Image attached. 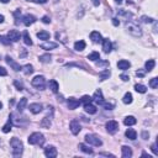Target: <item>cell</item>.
Returning <instances> with one entry per match:
<instances>
[{
    "mask_svg": "<svg viewBox=\"0 0 158 158\" xmlns=\"http://www.w3.org/2000/svg\"><path fill=\"white\" fill-rule=\"evenodd\" d=\"M10 147H11V151H13V155L15 157H20L22 155V151H24V145H22V142L19 140V138H16V137L11 138Z\"/></svg>",
    "mask_w": 158,
    "mask_h": 158,
    "instance_id": "cell-1",
    "label": "cell"
},
{
    "mask_svg": "<svg viewBox=\"0 0 158 158\" xmlns=\"http://www.w3.org/2000/svg\"><path fill=\"white\" fill-rule=\"evenodd\" d=\"M125 27L132 36H135V37H141L142 36V30L137 24H133V22H126Z\"/></svg>",
    "mask_w": 158,
    "mask_h": 158,
    "instance_id": "cell-2",
    "label": "cell"
},
{
    "mask_svg": "<svg viewBox=\"0 0 158 158\" xmlns=\"http://www.w3.org/2000/svg\"><path fill=\"white\" fill-rule=\"evenodd\" d=\"M30 145H43L44 143V136L41 132H33L29 137Z\"/></svg>",
    "mask_w": 158,
    "mask_h": 158,
    "instance_id": "cell-3",
    "label": "cell"
},
{
    "mask_svg": "<svg viewBox=\"0 0 158 158\" xmlns=\"http://www.w3.org/2000/svg\"><path fill=\"white\" fill-rule=\"evenodd\" d=\"M85 142H86V143H89V145L95 146V147H99V146L103 145V141H101L98 136H95V135H86V136H85Z\"/></svg>",
    "mask_w": 158,
    "mask_h": 158,
    "instance_id": "cell-4",
    "label": "cell"
},
{
    "mask_svg": "<svg viewBox=\"0 0 158 158\" xmlns=\"http://www.w3.org/2000/svg\"><path fill=\"white\" fill-rule=\"evenodd\" d=\"M44 84H46V80H44V77L42 76H36L32 79V85L39 90H44Z\"/></svg>",
    "mask_w": 158,
    "mask_h": 158,
    "instance_id": "cell-5",
    "label": "cell"
},
{
    "mask_svg": "<svg viewBox=\"0 0 158 158\" xmlns=\"http://www.w3.org/2000/svg\"><path fill=\"white\" fill-rule=\"evenodd\" d=\"M118 130H119L118 121H115V120H110V121L106 122V131H108L109 133L114 135V133L118 132Z\"/></svg>",
    "mask_w": 158,
    "mask_h": 158,
    "instance_id": "cell-6",
    "label": "cell"
},
{
    "mask_svg": "<svg viewBox=\"0 0 158 158\" xmlns=\"http://www.w3.org/2000/svg\"><path fill=\"white\" fill-rule=\"evenodd\" d=\"M69 129L70 131H72V133L73 135H78L79 132H80V130H82V127H80V123H79L78 120H72L69 123Z\"/></svg>",
    "mask_w": 158,
    "mask_h": 158,
    "instance_id": "cell-7",
    "label": "cell"
},
{
    "mask_svg": "<svg viewBox=\"0 0 158 158\" xmlns=\"http://www.w3.org/2000/svg\"><path fill=\"white\" fill-rule=\"evenodd\" d=\"M5 59H6L7 64H9V66L11 67V68H13V69L15 70V72H19V70H21V69H22V67H21L20 64H19V63L15 62L14 59L10 57V56H6V58H5Z\"/></svg>",
    "mask_w": 158,
    "mask_h": 158,
    "instance_id": "cell-8",
    "label": "cell"
},
{
    "mask_svg": "<svg viewBox=\"0 0 158 158\" xmlns=\"http://www.w3.org/2000/svg\"><path fill=\"white\" fill-rule=\"evenodd\" d=\"M20 37H21V35L17 30H10L9 33H7V39L10 41H13V42H17V41L20 40Z\"/></svg>",
    "mask_w": 158,
    "mask_h": 158,
    "instance_id": "cell-9",
    "label": "cell"
},
{
    "mask_svg": "<svg viewBox=\"0 0 158 158\" xmlns=\"http://www.w3.org/2000/svg\"><path fill=\"white\" fill-rule=\"evenodd\" d=\"M44 155L48 158H54V157H57V149H56L53 146H47V147L44 148Z\"/></svg>",
    "mask_w": 158,
    "mask_h": 158,
    "instance_id": "cell-10",
    "label": "cell"
},
{
    "mask_svg": "<svg viewBox=\"0 0 158 158\" xmlns=\"http://www.w3.org/2000/svg\"><path fill=\"white\" fill-rule=\"evenodd\" d=\"M67 105H68V108L70 110H74V109H77L79 105H80V100H77L76 98H69V99L67 100Z\"/></svg>",
    "mask_w": 158,
    "mask_h": 158,
    "instance_id": "cell-11",
    "label": "cell"
},
{
    "mask_svg": "<svg viewBox=\"0 0 158 158\" xmlns=\"http://www.w3.org/2000/svg\"><path fill=\"white\" fill-rule=\"evenodd\" d=\"M22 22H24L25 26H30L32 25L33 22H36V17L33 15H30V14H26L24 17H22Z\"/></svg>",
    "mask_w": 158,
    "mask_h": 158,
    "instance_id": "cell-12",
    "label": "cell"
},
{
    "mask_svg": "<svg viewBox=\"0 0 158 158\" xmlns=\"http://www.w3.org/2000/svg\"><path fill=\"white\" fill-rule=\"evenodd\" d=\"M30 111L32 112V114H40L41 111H42V104L40 103H33L30 105Z\"/></svg>",
    "mask_w": 158,
    "mask_h": 158,
    "instance_id": "cell-13",
    "label": "cell"
},
{
    "mask_svg": "<svg viewBox=\"0 0 158 158\" xmlns=\"http://www.w3.org/2000/svg\"><path fill=\"white\" fill-rule=\"evenodd\" d=\"M93 100H95L98 104L101 105L104 103V96H103V92L99 89V90H96L95 93H94V95H93Z\"/></svg>",
    "mask_w": 158,
    "mask_h": 158,
    "instance_id": "cell-14",
    "label": "cell"
},
{
    "mask_svg": "<svg viewBox=\"0 0 158 158\" xmlns=\"http://www.w3.org/2000/svg\"><path fill=\"white\" fill-rule=\"evenodd\" d=\"M130 67H131V63L129 61H126V59H121V61L118 62V68L121 70H127Z\"/></svg>",
    "mask_w": 158,
    "mask_h": 158,
    "instance_id": "cell-15",
    "label": "cell"
},
{
    "mask_svg": "<svg viewBox=\"0 0 158 158\" xmlns=\"http://www.w3.org/2000/svg\"><path fill=\"white\" fill-rule=\"evenodd\" d=\"M58 47V43H56V42H43V43H41V48L42 50H54V48H57Z\"/></svg>",
    "mask_w": 158,
    "mask_h": 158,
    "instance_id": "cell-16",
    "label": "cell"
},
{
    "mask_svg": "<svg viewBox=\"0 0 158 158\" xmlns=\"http://www.w3.org/2000/svg\"><path fill=\"white\" fill-rule=\"evenodd\" d=\"M90 39H92L94 43H100L101 41H103V37H101V35L98 31H93L90 33Z\"/></svg>",
    "mask_w": 158,
    "mask_h": 158,
    "instance_id": "cell-17",
    "label": "cell"
},
{
    "mask_svg": "<svg viewBox=\"0 0 158 158\" xmlns=\"http://www.w3.org/2000/svg\"><path fill=\"white\" fill-rule=\"evenodd\" d=\"M101 42H103V50H104L105 53H109V52H111L112 44H111L110 41H109V39H105V40L101 41Z\"/></svg>",
    "mask_w": 158,
    "mask_h": 158,
    "instance_id": "cell-18",
    "label": "cell"
},
{
    "mask_svg": "<svg viewBox=\"0 0 158 158\" xmlns=\"http://www.w3.org/2000/svg\"><path fill=\"white\" fill-rule=\"evenodd\" d=\"M84 110H85V112L93 115V114H95V112L98 111V109H96L95 105H93L92 103H89V104H85L84 105Z\"/></svg>",
    "mask_w": 158,
    "mask_h": 158,
    "instance_id": "cell-19",
    "label": "cell"
},
{
    "mask_svg": "<svg viewBox=\"0 0 158 158\" xmlns=\"http://www.w3.org/2000/svg\"><path fill=\"white\" fill-rule=\"evenodd\" d=\"M121 151H122V157L123 158H130L131 156H132V149H131L129 146H122Z\"/></svg>",
    "mask_w": 158,
    "mask_h": 158,
    "instance_id": "cell-20",
    "label": "cell"
},
{
    "mask_svg": "<svg viewBox=\"0 0 158 158\" xmlns=\"http://www.w3.org/2000/svg\"><path fill=\"white\" fill-rule=\"evenodd\" d=\"M111 76V72L110 69H103L101 72L99 73V78L100 80H106V79H109V77Z\"/></svg>",
    "mask_w": 158,
    "mask_h": 158,
    "instance_id": "cell-21",
    "label": "cell"
},
{
    "mask_svg": "<svg viewBox=\"0 0 158 158\" xmlns=\"http://www.w3.org/2000/svg\"><path fill=\"white\" fill-rule=\"evenodd\" d=\"M48 86H50V89H51V92L52 93H58V89H59V85H58V83L56 82V80H50V83H48Z\"/></svg>",
    "mask_w": 158,
    "mask_h": 158,
    "instance_id": "cell-22",
    "label": "cell"
},
{
    "mask_svg": "<svg viewBox=\"0 0 158 158\" xmlns=\"http://www.w3.org/2000/svg\"><path fill=\"white\" fill-rule=\"evenodd\" d=\"M125 135H126L127 138H130V140H132V141L137 138V132H136V131H135L133 129H129V130H127L126 132H125Z\"/></svg>",
    "mask_w": 158,
    "mask_h": 158,
    "instance_id": "cell-23",
    "label": "cell"
},
{
    "mask_svg": "<svg viewBox=\"0 0 158 158\" xmlns=\"http://www.w3.org/2000/svg\"><path fill=\"white\" fill-rule=\"evenodd\" d=\"M137 122V120L133 118V116H126L125 120H123V123H125L126 126H132L135 123Z\"/></svg>",
    "mask_w": 158,
    "mask_h": 158,
    "instance_id": "cell-24",
    "label": "cell"
},
{
    "mask_svg": "<svg viewBox=\"0 0 158 158\" xmlns=\"http://www.w3.org/2000/svg\"><path fill=\"white\" fill-rule=\"evenodd\" d=\"M26 105H27V99H26V98H22V99H20V101H19V104H17V110L20 112L24 111Z\"/></svg>",
    "mask_w": 158,
    "mask_h": 158,
    "instance_id": "cell-25",
    "label": "cell"
},
{
    "mask_svg": "<svg viewBox=\"0 0 158 158\" xmlns=\"http://www.w3.org/2000/svg\"><path fill=\"white\" fill-rule=\"evenodd\" d=\"M11 127H13V120L10 119V120H7V122L3 126V132H4V133L10 132V131H11Z\"/></svg>",
    "mask_w": 158,
    "mask_h": 158,
    "instance_id": "cell-26",
    "label": "cell"
},
{
    "mask_svg": "<svg viewBox=\"0 0 158 158\" xmlns=\"http://www.w3.org/2000/svg\"><path fill=\"white\" fill-rule=\"evenodd\" d=\"M51 118H48V116H46V118L42 119V121H41V126L44 127V129H50L51 126Z\"/></svg>",
    "mask_w": 158,
    "mask_h": 158,
    "instance_id": "cell-27",
    "label": "cell"
},
{
    "mask_svg": "<svg viewBox=\"0 0 158 158\" xmlns=\"http://www.w3.org/2000/svg\"><path fill=\"white\" fill-rule=\"evenodd\" d=\"M88 59H89V61H93V62L100 61V54H99V52H92V53L88 56Z\"/></svg>",
    "mask_w": 158,
    "mask_h": 158,
    "instance_id": "cell-28",
    "label": "cell"
},
{
    "mask_svg": "<svg viewBox=\"0 0 158 158\" xmlns=\"http://www.w3.org/2000/svg\"><path fill=\"white\" fill-rule=\"evenodd\" d=\"M22 72H24L26 76H30V74H32L33 73V67L31 66V64H26V66H24L22 67Z\"/></svg>",
    "mask_w": 158,
    "mask_h": 158,
    "instance_id": "cell-29",
    "label": "cell"
},
{
    "mask_svg": "<svg viewBox=\"0 0 158 158\" xmlns=\"http://www.w3.org/2000/svg\"><path fill=\"white\" fill-rule=\"evenodd\" d=\"M155 66H156V62L153 61V59H148V61L146 62V64H145L146 70H147V72H151V70L155 68Z\"/></svg>",
    "mask_w": 158,
    "mask_h": 158,
    "instance_id": "cell-30",
    "label": "cell"
},
{
    "mask_svg": "<svg viewBox=\"0 0 158 158\" xmlns=\"http://www.w3.org/2000/svg\"><path fill=\"white\" fill-rule=\"evenodd\" d=\"M85 48V42L84 41H77L76 43H74V50H77V51H83Z\"/></svg>",
    "mask_w": 158,
    "mask_h": 158,
    "instance_id": "cell-31",
    "label": "cell"
},
{
    "mask_svg": "<svg viewBox=\"0 0 158 158\" xmlns=\"http://www.w3.org/2000/svg\"><path fill=\"white\" fill-rule=\"evenodd\" d=\"M79 149H80L82 152H84V153H88V155H92V153H93V149L89 148L88 146L84 145V143H79Z\"/></svg>",
    "mask_w": 158,
    "mask_h": 158,
    "instance_id": "cell-32",
    "label": "cell"
},
{
    "mask_svg": "<svg viewBox=\"0 0 158 158\" xmlns=\"http://www.w3.org/2000/svg\"><path fill=\"white\" fill-rule=\"evenodd\" d=\"M37 37H39L40 40L47 41L48 39H50V32H47V31H40L39 33H37Z\"/></svg>",
    "mask_w": 158,
    "mask_h": 158,
    "instance_id": "cell-33",
    "label": "cell"
},
{
    "mask_svg": "<svg viewBox=\"0 0 158 158\" xmlns=\"http://www.w3.org/2000/svg\"><path fill=\"white\" fill-rule=\"evenodd\" d=\"M122 101L125 104H131V103H132V94L126 93L125 95H123V98H122Z\"/></svg>",
    "mask_w": 158,
    "mask_h": 158,
    "instance_id": "cell-34",
    "label": "cell"
},
{
    "mask_svg": "<svg viewBox=\"0 0 158 158\" xmlns=\"http://www.w3.org/2000/svg\"><path fill=\"white\" fill-rule=\"evenodd\" d=\"M40 62H42V63H50L51 62V54H42V56H40Z\"/></svg>",
    "mask_w": 158,
    "mask_h": 158,
    "instance_id": "cell-35",
    "label": "cell"
},
{
    "mask_svg": "<svg viewBox=\"0 0 158 158\" xmlns=\"http://www.w3.org/2000/svg\"><path fill=\"white\" fill-rule=\"evenodd\" d=\"M135 90H136L137 93L143 94V93L147 92V88H146L145 85H142V84H136V85H135Z\"/></svg>",
    "mask_w": 158,
    "mask_h": 158,
    "instance_id": "cell-36",
    "label": "cell"
},
{
    "mask_svg": "<svg viewBox=\"0 0 158 158\" xmlns=\"http://www.w3.org/2000/svg\"><path fill=\"white\" fill-rule=\"evenodd\" d=\"M24 42L27 44V46H32V41H31V37L29 36V32L25 31L24 32Z\"/></svg>",
    "mask_w": 158,
    "mask_h": 158,
    "instance_id": "cell-37",
    "label": "cell"
},
{
    "mask_svg": "<svg viewBox=\"0 0 158 158\" xmlns=\"http://www.w3.org/2000/svg\"><path fill=\"white\" fill-rule=\"evenodd\" d=\"M92 101H93V98L92 96H89V95H84V96H83L82 98V99H80V103H83V104H89V103H92Z\"/></svg>",
    "mask_w": 158,
    "mask_h": 158,
    "instance_id": "cell-38",
    "label": "cell"
},
{
    "mask_svg": "<svg viewBox=\"0 0 158 158\" xmlns=\"http://www.w3.org/2000/svg\"><path fill=\"white\" fill-rule=\"evenodd\" d=\"M149 86H151L152 89H156L158 86V78H152L151 80H149Z\"/></svg>",
    "mask_w": 158,
    "mask_h": 158,
    "instance_id": "cell-39",
    "label": "cell"
},
{
    "mask_svg": "<svg viewBox=\"0 0 158 158\" xmlns=\"http://www.w3.org/2000/svg\"><path fill=\"white\" fill-rule=\"evenodd\" d=\"M0 42H1L3 44H5V46H9V44L11 43V41L7 39V37H4V36H0Z\"/></svg>",
    "mask_w": 158,
    "mask_h": 158,
    "instance_id": "cell-40",
    "label": "cell"
},
{
    "mask_svg": "<svg viewBox=\"0 0 158 158\" xmlns=\"http://www.w3.org/2000/svg\"><path fill=\"white\" fill-rule=\"evenodd\" d=\"M141 21L142 22H146V24H147V22H148V24H152V22H155V20H153L152 17H147V16H142L141 17Z\"/></svg>",
    "mask_w": 158,
    "mask_h": 158,
    "instance_id": "cell-41",
    "label": "cell"
},
{
    "mask_svg": "<svg viewBox=\"0 0 158 158\" xmlns=\"http://www.w3.org/2000/svg\"><path fill=\"white\" fill-rule=\"evenodd\" d=\"M14 85L16 86V88H17V90H20V92H21V90H24V84H22L21 82H19V80H15V82H14Z\"/></svg>",
    "mask_w": 158,
    "mask_h": 158,
    "instance_id": "cell-42",
    "label": "cell"
},
{
    "mask_svg": "<svg viewBox=\"0 0 158 158\" xmlns=\"http://www.w3.org/2000/svg\"><path fill=\"white\" fill-rule=\"evenodd\" d=\"M103 105V106L106 109V110H112V109H114V104H109V103H103L101 104Z\"/></svg>",
    "mask_w": 158,
    "mask_h": 158,
    "instance_id": "cell-43",
    "label": "cell"
},
{
    "mask_svg": "<svg viewBox=\"0 0 158 158\" xmlns=\"http://www.w3.org/2000/svg\"><path fill=\"white\" fill-rule=\"evenodd\" d=\"M145 74H146V72H145V70H142V69H138L137 72H136V76L140 77V78H143Z\"/></svg>",
    "mask_w": 158,
    "mask_h": 158,
    "instance_id": "cell-44",
    "label": "cell"
},
{
    "mask_svg": "<svg viewBox=\"0 0 158 158\" xmlns=\"http://www.w3.org/2000/svg\"><path fill=\"white\" fill-rule=\"evenodd\" d=\"M0 76H1V77L7 76V70L4 68V67H0Z\"/></svg>",
    "mask_w": 158,
    "mask_h": 158,
    "instance_id": "cell-45",
    "label": "cell"
},
{
    "mask_svg": "<svg viewBox=\"0 0 158 158\" xmlns=\"http://www.w3.org/2000/svg\"><path fill=\"white\" fill-rule=\"evenodd\" d=\"M42 22H44V24H50V22H51V19L48 17V16H43V17H42Z\"/></svg>",
    "mask_w": 158,
    "mask_h": 158,
    "instance_id": "cell-46",
    "label": "cell"
},
{
    "mask_svg": "<svg viewBox=\"0 0 158 158\" xmlns=\"http://www.w3.org/2000/svg\"><path fill=\"white\" fill-rule=\"evenodd\" d=\"M151 149H152V152L155 153L156 156L158 155V151H157V146H156V145H152V146H151Z\"/></svg>",
    "mask_w": 158,
    "mask_h": 158,
    "instance_id": "cell-47",
    "label": "cell"
},
{
    "mask_svg": "<svg viewBox=\"0 0 158 158\" xmlns=\"http://www.w3.org/2000/svg\"><path fill=\"white\" fill-rule=\"evenodd\" d=\"M32 1L36 4H44V3H47V0H32Z\"/></svg>",
    "mask_w": 158,
    "mask_h": 158,
    "instance_id": "cell-48",
    "label": "cell"
},
{
    "mask_svg": "<svg viewBox=\"0 0 158 158\" xmlns=\"http://www.w3.org/2000/svg\"><path fill=\"white\" fill-rule=\"evenodd\" d=\"M121 79H122L123 82H127L130 78H129V76H126V74H122V76H121Z\"/></svg>",
    "mask_w": 158,
    "mask_h": 158,
    "instance_id": "cell-49",
    "label": "cell"
},
{
    "mask_svg": "<svg viewBox=\"0 0 158 158\" xmlns=\"http://www.w3.org/2000/svg\"><path fill=\"white\" fill-rule=\"evenodd\" d=\"M112 24H114L115 26H119L120 25V21L118 20V19H112Z\"/></svg>",
    "mask_w": 158,
    "mask_h": 158,
    "instance_id": "cell-50",
    "label": "cell"
},
{
    "mask_svg": "<svg viewBox=\"0 0 158 158\" xmlns=\"http://www.w3.org/2000/svg\"><path fill=\"white\" fill-rule=\"evenodd\" d=\"M93 4L95 6H99V4H100V0H93Z\"/></svg>",
    "mask_w": 158,
    "mask_h": 158,
    "instance_id": "cell-51",
    "label": "cell"
},
{
    "mask_svg": "<svg viewBox=\"0 0 158 158\" xmlns=\"http://www.w3.org/2000/svg\"><path fill=\"white\" fill-rule=\"evenodd\" d=\"M142 136H143V137H145V140H147L148 135H147V132H143V133H142Z\"/></svg>",
    "mask_w": 158,
    "mask_h": 158,
    "instance_id": "cell-52",
    "label": "cell"
},
{
    "mask_svg": "<svg viewBox=\"0 0 158 158\" xmlns=\"http://www.w3.org/2000/svg\"><path fill=\"white\" fill-rule=\"evenodd\" d=\"M1 22H4V16H3V15H0V24H1Z\"/></svg>",
    "mask_w": 158,
    "mask_h": 158,
    "instance_id": "cell-53",
    "label": "cell"
},
{
    "mask_svg": "<svg viewBox=\"0 0 158 158\" xmlns=\"http://www.w3.org/2000/svg\"><path fill=\"white\" fill-rule=\"evenodd\" d=\"M10 0H0V3H4V4H6V3H9Z\"/></svg>",
    "mask_w": 158,
    "mask_h": 158,
    "instance_id": "cell-54",
    "label": "cell"
},
{
    "mask_svg": "<svg viewBox=\"0 0 158 158\" xmlns=\"http://www.w3.org/2000/svg\"><path fill=\"white\" fill-rule=\"evenodd\" d=\"M115 1L118 3V4H121V3H122V0H115Z\"/></svg>",
    "mask_w": 158,
    "mask_h": 158,
    "instance_id": "cell-55",
    "label": "cell"
},
{
    "mask_svg": "<svg viewBox=\"0 0 158 158\" xmlns=\"http://www.w3.org/2000/svg\"><path fill=\"white\" fill-rule=\"evenodd\" d=\"M0 109H3V103H1V101H0Z\"/></svg>",
    "mask_w": 158,
    "mask_h": 158,
    "instance_id": "cell-56",
    "label": "cell"
},
{
    "mask_svg": "<svg viewBox=\"0 0 158 158\" xmlns=\"http://www.w3.org/2000/svg\"><path fill=\"white\" fill-rule=\"evenodd\" d=\"M27 1H32V0H27Z\"/></svg>",
    "mask_w": 158,
    "mask_h": 158,
    "instance_id": "cell-57",
    "label": "cell"
},
{
    "mask_svg": "<svg viewBox=\"0 0 158 158\" xmlns=\"http://www.w3.org/2000/svg\"><path fill=\"white\" fill-rule=\"evenodd\" d=\"M54 1H56V3H57V1H58V0H54Z\"/></svg>",
    "mask_w": 158,
    "mask_h": 158,
    "instance_id": "cell-58",
    "label": "cell"
}]
</instances>
